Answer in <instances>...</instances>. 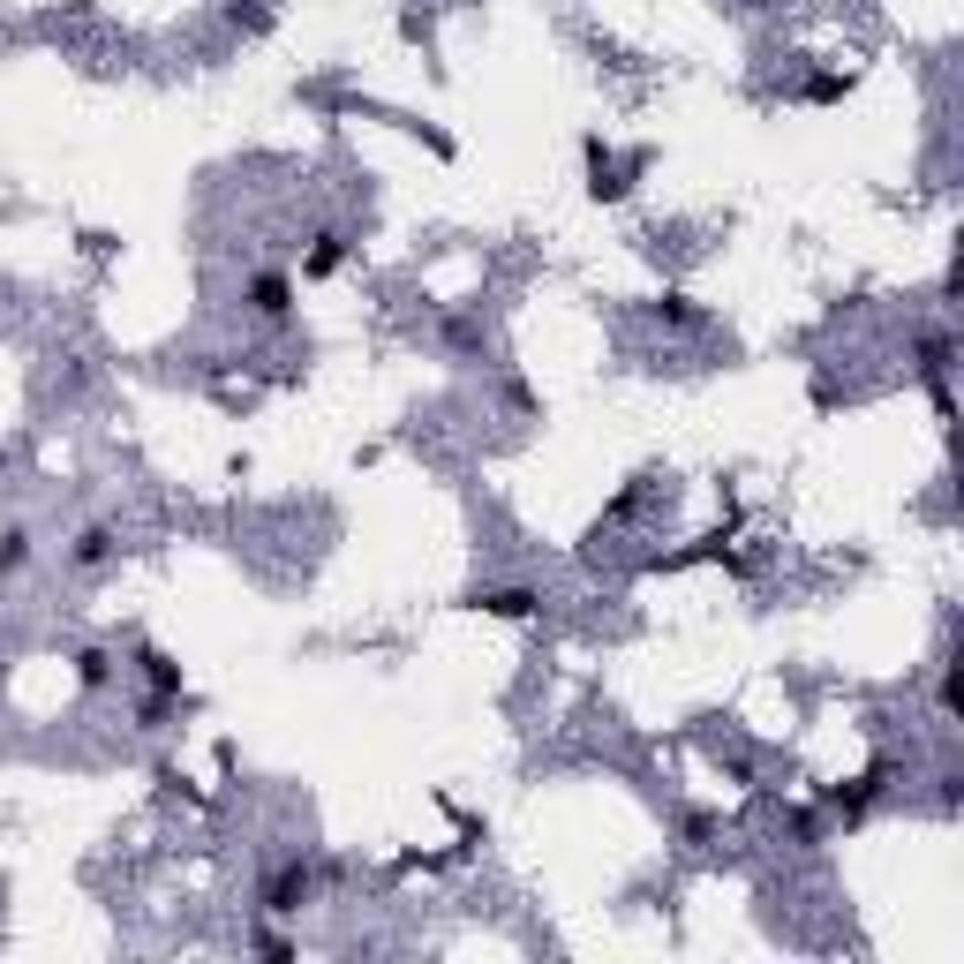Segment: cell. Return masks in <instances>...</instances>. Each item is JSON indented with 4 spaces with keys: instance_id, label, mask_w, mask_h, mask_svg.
I'll list each match as a JSON object with an SVG mask.
<instances>
[{
    "instance_id": "obj_1",
    "label": "cell",
    "mask_w": 964,
    "mask_h": 964,
    "mask_svg": "<svg viewBox=\"0 0 964 964\" xmlns=\"http://www.w3.org/2000/svg\"><path fill=\"white\" fill-rule=\"evenodd\" d=\"M250 309L279 325V317L294 309V279H287V272H256V279H250Z\"/></svg>"
},
{
    "instance_id": "obj_2",
    "label": "cell",
    "mask_w": 964,
    "mask_h": 964,
    "mask_svg": "<svg viewBox=\"0 0 964 964\" xmlns=\"http://www.w3.org/2000/svg\"><path fill=\"white\" fill-rule=\"evenodd\" d=\"M475 603H483L490 618H528V611H536V587H483Z\"/></svg>"
},
{
    "instance_id": "obj_3",
    "label": "cell",
    "mask_w": 964,
    "mask_h": 964,
    "mask_svg": "<svg viewBox=\"0 0 964 964\" xmlns=\"http://www.w3.org/2000/svg\"><path fill=\"white\" fill-rule=\"evenodd\" d=\"M106 558H114V536H106V528H84V536H76V550H68V565H106Z\"/></svg>"
},
{
    "instance_id": "obj_4",
    "label": "cell",
    "mask_w": 964,
    "mask_h": 964,
    "mask_svg": "<svg viewBox=\"0 0 964 964\" xmlns=\"http://www.w3.org/2000/svg\"><path fill=\"white\" fill-rule=\"evenodd\" d=\"M23 558H31V536H23V528H8V550H0V573H15Z\"/></svg>"
},
{
    "instance_id": "obj_5",
    "label": "cell",
    "mask_w": 964,
    "mask_h": 964,
    "mask_svg": "<svg viewBox=\"0 0 964 964\" xmlns=\"http://www.w3.org/2000/svg\"><path fill=\"white\" fill-rule=\"evenodd\" d=\"M76 664H84V686H106V678H114V671H106V656H98V648H84Z\"/></svg>"
}]
</instances>
